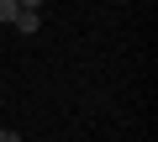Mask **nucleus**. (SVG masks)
<instances>
[{"mask_svg":"<svg viewBox=\"0 0 158 142\" xmlns=\"http://www.w3.org/2000/svg\"><path fill=\"white\" fill-rule=\"evenodd\" d=\"M0 142H21V132H11V126H0Z\"/></svg>","mask_w":158,"mask_h":142,"instance_id":"4","label":"nucleus"},{"mask_svg":"<svg viewBox=\"0 0 158 142\" xmlns=\"http://www.w3.org/2000/svg\"><path fill=\"white\" fill-rule=\"evenodd\" d=\"M16 16H21V6H16V0H0V21H6V26H11Z\"/></svg>","mask_w":158,"mask_h":142,"instance_id":"2","label":"nucleus"},{"mask_svg":"<svg viewBox=\"0 0 158 142\" xmlns=\"http://www.w3.org/2000/svg\"><path fill=\"white\" fill-rule=\"evenodd\" d=\"M16 6H21V11H42L48 0H16Z\"/></svg>","mask_w":158,"mask_h":142,"instance_id":"3","label":"nucleus"},{"mask_svg":"<svg viewBox=\"0 0 158 142\" xmlns=\"http://www.w3.org/2000/svg\"><path fill=\"white\" fill-rule=\"evenodd\" d=\"M11 26H21V37H32V32L42 26V11H21V16H16Z\"/></svg>","mask_w":158,"mask_h":142,"instance_id":"1","label":"nucleus"}]
</instances>
